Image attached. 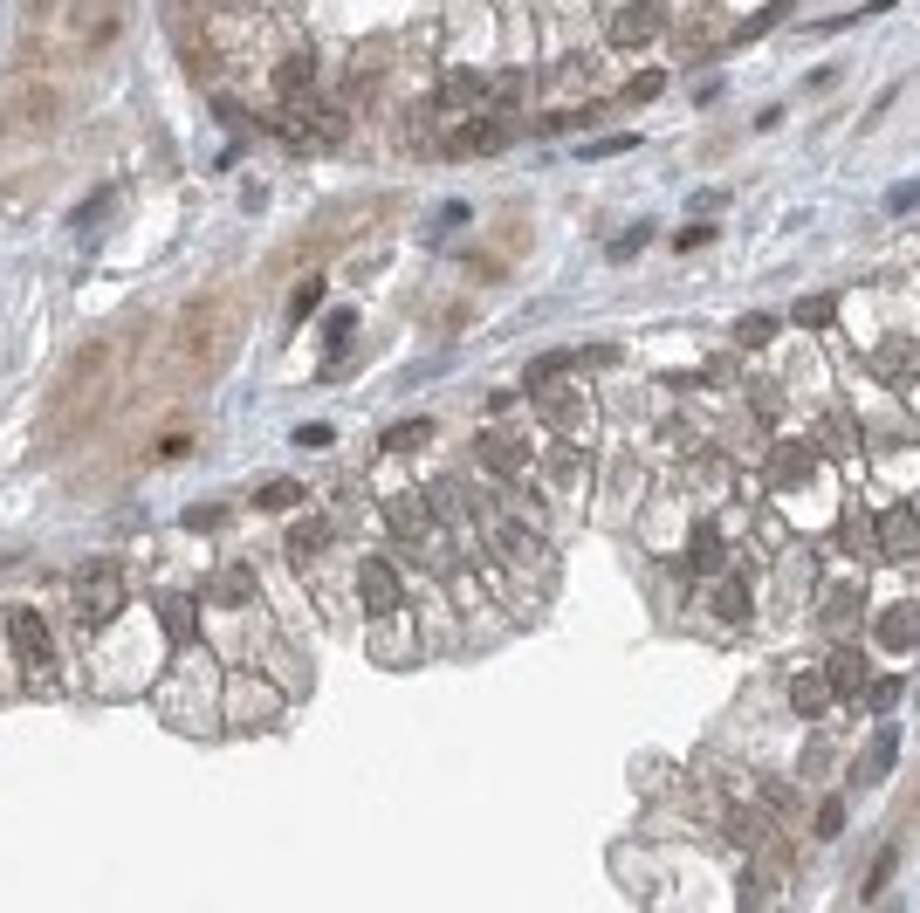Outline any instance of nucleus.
<instances>
[{"mask_svg": "<svg viewBox=\"0 0 920 913\" xmlns=\"http://www.w3.org/2000/svg\"><path fill=\"white\" fill-rule=\"evenodd\" d=\"M234 344H241V309H234L227 296H199L179 324H172V350H166V365L192 385H207L227 371V357Z\"/></svg>", "mask_w": 920, "mask_h": 913, "instance_id": "obj_1", "label": "nucleus"}, {"mask_svg": "<svg viewBox=\"0 0 920 913\" xmlns=\"http://www.w3.org/2000/svg\"><path fill=\"white\" fill-rule=\"evenodd\" d=\"M103 378H110V344H90L83 357H69V371L56 378V399H49V419H56V433L83 426V419L97 413V391H103Z\"/></svg>", "mask_w": 920, "mask_h": 913, "instance_id": "obj_2", "label": "nucleus"}, {"mask_svg": "<svg viewBox=\"0 0 920 913\" xmlns=\"http://www.w3.org/2000/svg\"><path fill=\"white\" fill-rule=\"evenodd\" d=\"M125 564L117 557H97V564H83L76 570V584H69V605H76V618L83 625H110L117 612H125Z\"/></svg>", "mask_w": 920, "mask_h": 913, "instance_id": "obj_3", "label": "nucleus"}, {"mask_svg": "<svg viewBox=\"0 0 920 913\" xmlns=\"http://www.w3.org/2000/svg\"><path fill=\"white\" fill-rule=\"evenodd\" d=\"M8 646H14V659L28 666V681H49L56 646H49V625H42V612H8Z\"/></svg>", "mask_w": 920, "mask_h": 913, "instance_id": "obj_4", "label": "nucleus"}, {"mask_svg": "<svg viewBox=\"0 0 920 913\" xmlns=\"http://www.w3.org/2000/svg\"><path fill=\"white\" fill-rule=\"evenodd\" d=\"M283 714V694L261 681H227V728H268Z\"/></svg>", "mask_w": 920, "mask_h": 913, "instance_id": "obj_5", "label": "nucleus"}, {"mask_svg": "<svg viewBox=\"0 0 920 913\" xmlns=\"http://www.w3.org/2000/svg\"><path fill=\"white\" fill-rule=\"evenodd\" d=\"M398 598H406V591H398V570H392L385 557L357 564V605H365L372 618H398Z\"/></svg>", "mask_w": 920, "mask_h": 913, "instance_id": "obj_6", "label": "nucleus"}, {"mask_svg": "<svg viewBox=\"0 0 920 913\" xmlns=\"http://www.w3.org/2000/svg\"><path fill=\"white\" fill-rule=\"evenodd\" d=\"M474 460H482L495 482H515V474H523V460H530V440L523 433H502V426H488L482 440H474Z\"/></svg>", "mask_w": 920, "mask_h": 913, "instance_id": "obj_7", "label": "nucleus"}, {"mask_svg": "<svg viewBox=\"0 0 920 913\" xmlns=\"http://www.w3.org/2000/svg\"><path fill=\"white\" fill-rule=\"evenodd\" d=\"M872 536H879V557H893V564H913L920 557V515L913 508H887L872 523Z\"/></svg>", "mask_w": 920, "mask_h": 913, "instance_id": "obj_8", "label": "nucleus"}, {"mask_svg": "<svg viewBox=\"0 0 920 913\" xmlns=\"http://www.w3.org/2000/svg\"><path fill=\"white\" fill-rule=\"evenodd\" d=\"M385 523H392L398 543H433L439 529H447V523H433L426 495H392V502H385Z\"/></svg>", "mask_w": 920, "mask_h": 913, "instance_id": "obj_9", "label": "nucleus"}, {"mask_svg": "<svg viewBox=\"0 0 920 913\" xmlns=\"http://www.w3.org/2000/svg\"><path fill=\"white\" fill-rule=\"evenodd\" d=\"M612 49H646L653 42V34L666 28V14L660 8H646V0H632V8H612Z\"/></svg>", "mask_w": 920, "mask_h": 913, "instance_id": "obj_10", "label": "nucleus"}, {"mask_svg": "<svg viewBox=\"0 0 920 913\" xmlns=\"http://www.w3.org/2000/svg\"><path fill=\"white\" fill-rule=\"evenodd\" d=\"M818 474V447L811 440H776L770 447V488H804Z\"/></svg>", "mask_w": 920, "mask_h": 913, "instance_id": "obj_11", "label": "nucleus"}, {"mask_svg": "<svg viewBox=\"0 0 920 913\" xmlns=\"http://www.w3.org/2000/svg\"><path fill=\"white\" fill-rule=\"evenodd\" d=\"M536 399H543L550 426H564V433L591 419V406H584V391H577V385H564V371H556V378H543V385H536Z\"/></svg>", "mask_w": 920, "mask_h": 913, "instance_id": "obj_12", "label": "nucleus"}, {"mask_svg": "<svg viewBox=\"0 0 920 913\" xmlns=\"http://www.w3.org/2000/svg\"><path fill=\"white\" fill-rule=\"evenodd\" d=\"M872 639L887 646V653H913L920 646V605H887L872 618Z\"/></svg>", "mask_w": 920, "mask_h": 913, "instance_id": "obj_13", "label": "nucleus"}, {"mask_svg": "<svg viewBox=\"0 0 920 913\" xmlns=\"http://www.w3.org/2000/svg\"><path fill=\"white\" fill-rule=\"evenodd\" d=\"M56 110H62V97H56L49 83H21V90H8V125H56Z\"/></svg>", "mask_w": 920, "mask_h": 913, "instance_id": "obj_14", "label": "nucleus"}, {"mask_svg": "<svg viewBox=\"0 0 920 913\" xmlns=\"http://www.w3.org/2000/svg\"><path fill=\"white\" fill-rule=\"evenodd\" d=\"M309 83H316V56L309 49H289L275 62V97L283 103H309Z\"/></svg>", "mask_w": 920, "mask_h": 913, "instance_id": "obj_15", "label": "nucleus"}, {"mask_svg": "<svg viewBox=\"0 0 920 913\" xmlns=\"http://www.w3.org/2000/svg\"><path fill=\"white\" fill-rule=\"evenodd\" d=\"M913 371H920V344H907V337L879 344V357H872V378H879V385H913Z\"/></svg>", "mask_w": 920, "mask_h": 913, "instance_id": "obj_16", "label": "nucleus"}, {"mask_svg": "<svg viewBox=\"0 0 920 913\" xmlns=\"http://www.w3.org/2000/svg\"><path fill=\"white\" fill-rule=\"evenodd\" d=\"M824 681H831V694H838V701L859 694V687H865V659H859L852 646H838V653L824 659Z\"/></svg>", "mask_w": 920, "mask_h": 913, "instance_id": "obj_17", "label": "nucleus"}, {"mask_svg": "<svg viewBox=\"0 0 920 913\" xmlns=\"http://www.w3.org/2000/svg\"><path fill=\"white\" fill-rule=\"evenodd\" d=\"M831 701H838V694H831L824 673H797V681H790V707H797V714H811V722H818Z\"/></svg>", "mask_w": 920, "mask_h": 913, "instance_id": "obj_18", "label": "nucleus"}, {"mask_svg": "<svg viewBox=\"0 0 920 913\" xmlns=\"http://www.w3.org/2000/svg\"><path fill=\"white\" fill-rule=\"evenodd\" d=\"M722 564H729V543H722V529H694V543H687V570L714 577Z\"/></svg>", "mask_w": 920, "mask_h": 913, "instance_id": "obj_19", "label": "nucleus"}, {"mask_svg": "<svg viewBox=\"0 0 920 913\" xmlns=\"http://www.w3.org/2000/svg\"><path fill=\"white\" fill-rule=\"evenodd\" d=\"M502 138H508V125H502V117H488V125H467V131H454V151L488 158V151H502Z\"/></svg>", "mask_w": 920, "mask_h": 913, "instance_id": "obj_20", "label": "nucleus"}, {"mask_svg": "<svg viewBox=\"0 0 920 913\" xmlns=\"http://www.w3.org/2000/svg\"><path fill=\"white\" fill-rule=\"evenodd\" d=\"M893 756H900V735H893V728H879L872 748H865V763H859V783H879V776L893 770Z\"/></svg>", "mask_w": 920, "mask_h": 913, "instance_id": "obj_21", "label": "nucleus"}, {"mask_svg": "<svg viewBox=\"0 0 920 913\" xmlns=\"http://www.w3.org/2000/svg\"><path fill=\"white\" fill-rule=\"evenodd\" d=\"M482 97H488V83H482L474 69H454V76H447V90H439V103H447V110H474Z\"/></svg>", "mask_w": 920, "mask_h": 913, "instance_id": "obj_22", "label": "nucleus"}, {"mask_svg": "<svg viewBox=\"0 0 920 913\" xmlns=\"http://www.w3.org/2000/svg\"><path fill=\"white\" fill-rule=\"evenodd\" d=\"M324 543H330V523H316V515H309V523H296V529H289V564H309Z\"/></svg>", "mask_w": 920, "mask_h": 913, "instance_id": "obj_23", "label": "nucleus"}, {"mask_svg": "<svg viewBox=\"0 0 920 913\" xmlns=\"http://www.w3.org/2000/svg\"><path fill=\"white\" fill-rule=\"evenodd\" d=\"M296 502H303V482H261V488H255V508H261V515H289Z\"/></svg>", "mask_w": 920, "mask_h": 913, "instance_id": "obj_24", "label": "nucleus"}, {"mask_svg": "<svg viewBox=\"0 0 920 913\" xmlns=\"http://www.w3.org/2000/svg\"><path fill=\"white\" fill-rule=\"evenodd\" d=\"M214 598H220V605H248V598H255V570H248V564H241V570H220V577H214Z\"/></svg>", "mask_w": 920, "mask_h": 913, "instance_id": "obj_25", "label": "nucleus"}, {"mask_svg": "<svg viewBox=\"0 0 920 913\" xmlns=\"http://www.w3.org/2000/svg\"><path fill=\"white\" fill-rule=\"evenodd\" d=\"M714 612H722L729 625H742V618H749V584H742V577H722V591H714Z\"/></svg>", "mask_w": 920, "mask_h": 913, "instance_id": "obj_26", "label": "nucleus"}, {"mask_svg": "<svg viewBox=\"0 0 920 913\" xmlns=\"http://www.w3.org/2000/svg\"><path fill=\"white\" fill-rule=\"evenodd\" d=\"M426 440H433V419H406V426L385 433V454H413V447H426Z\"/></svg>", "mask_w": 920, "mask_h": 913, "instance_id": "obj_27", "label": "nucleus"}, {"mask_svg": "<svg viewBox=\"0 0 920 913\" xmlns=\"http://www.w3.org/2000/svg\"><path fill=\"white\" fill-rule=\"evenodd\" d=\"M577 482H584V454H577V447H564V454H550V488H564V495H571Z\"/></svg>", "mask_w": 920, "mask_h": 913, "instance_id": "obj_28", "label": "nucleus"}, {"mask_svg": "<svg viewBox=\"0 0 920 913\" xmlns=\"http://www.w3.org/2000/svg\"><path fill=\"white\" fill-rule=\"evenodd\" d=\"M859 605H865V598H859V584H838L831 598H824V625H852Z\"/></svg>", "mask_w": 920, "mask_h": 913, "instance_id": "obj_29", "label": "nucleus"}, {"mask_svg": "<svg viewBox=\"0 0 920 913\" xmlns=\"http://www.w3.org/2000/svg\"><path fill=\"white\" fill-rule=\"evenodd\" d=\"M790 316H797V324H804V330H831V316H838V296H804V302H797Z\"/></svg>", "mask_w": 920, "mask_h": 913, "instance_id": "obj_30", "label": "nucleus"}, {"mask_svg": "<svg viewBox=\"0 0 920 913\" xmlns=\"http://www.w3.org/2000/svg\"><path fill=\"white\" fill-rule=\"evenodd\" d=\"M776 330H783L776 316H742V324H735V344H742V350H763Z\"/></svg>", "mask_w": 920, "mask_h": 913, "instance_id": "obj_31", "label": "nucleus"}, {"mask_svg": "<svg viewBox=\"0 0 920 913\" xmlns=\"http://www.w3.org/2000/svg\"><path fill=\"white\" fill-rule=\"evenodd\" d=\"M530 83H536L530 69H508V76H495V103H523V97H530Z\"/></svg>", "mask_w": 920, "mask_h": 913, "instance_id": "obj_32", "label": "nucleus"}, {"mask_svg": "<svg viewBox=\"0 0 920 913\" xmlns=\"http://www.w3.org/2000/svg\"><path fill=\"white\" fill-rule=\"evenodd\" d=\"M350 337H357V316H350V309H337V316H330V330H324V344H330V365L344 357V344H350Z\"/></svg>", "mask_w": 920, "mask_h": 913, "instance_id": "obj_33", "label": "nucleus"}, {"mask_svg": "<svg viewBox=\"0 0 920 913\" xmlns=\"http://www.w3.org/2000/svg\"><path fill=\"white\" fill-rule=\"evenodd\" d=\"M166 632H172L179 646L192 639V598H166Z\"/></svg>", "mask_w": 920, "mask_h": 913, "instance_id": "obj_34", "label": "nucleus"}, {"mask_svg": "<svg viewBox=\"0 0 920 913\" xmlns=\"http://www.w3.org/2000/svg\"><path fill=\"white\" fill-rule=\"evenodd\" d=\"M316 302H324V282H316V275H309V282H303V289L289 296V324H309V309H316Z\"/></svg>", "mask_w": 920, "mask_h": 913, "instance_id": "obj_35", "label": "nucleus"}, {"mask_svg": "<svg viewBox=\"0 0 920 913\" xmlns=\"http://www.w3.org/2000/svg\"><path fill=\"white\" fill-rule=\"evenodd\" d=\"M660 90H666V76H660V69H646V76H632V83H625V97H632V103H653Z\"/></svg>", "mask_w": 920, "mask_h": 913, "instance_id": "obj_36", "label": "nucleus"}, {"mask_svg": "<svg viewBox=\"0 0 920 913\" xmlns=\"http://www.w3.org/2000/svg\"><path fill=\"white\" fill-rule=\"evenodd\" d=\"M893 859H900L893 845H887V852H879V859H872V872H865V900H879V886H887V880H893Z\"/></svg>", "mask_w": 920, "mask_h": 913, "instance_id": "obj_37", "label": "nucleus"}, {"mask_svg": "<svg viewBox=\"0 0 920 913\" xmlns=\"http://www.w3.org/2000/svg\"><path fill=\"white\" fill-rule=\"evenodd\" d=\"M845 831V797H824V811H818V838H838Z\"/></svg>", "mask_w": 920, "mask_h": 913, "instance_id": "obj_38", "label": "nucleus"}, {"mask_svg": "<svg viewBox=\"0 0 920 913\" xmlns=\"http://www.w3.org/2000/svg\"><path fill=\"white\" fill-rule=\"evenodd\" d=\"M893 701H900V681H872V687H865V707H872V714H887Z\"/></svg>", "mask_w": 920, "mask_h": 913, "instance_id": "obj_39", "label": "nucleus"}, {"mask_svg": "<svg viewBox=\"0 0 920 913\" xmlns=\"http://www.w3.org/2000/svg\"><path fill=\"white\" fill-rule=\"evenodd\" d=\"M571 365H577V371H605V365H619V350H605V344H597V350H577Z\"/></svg>", "mask_w": 920, "mask_h": 913, "instance_id": "obj_40", "label": "nucleus"}, {"mask_svg": "<svg viewBox=\"0 0 920 913\" xmlns=\"http://www.w3.org/2000/svg\"><path fill=\"white\" fill-rule=\"evenodd\" d=\"M646 234H653V227H625V234H619V241H612V261H625L632 248H646Z\"/></svg>", "mask_w": 920, "mask_h": 913, "instance_id": "obj_41", "label": "nucleus"}, {"mask_svg": "<svg viewBox=\"0 0 920 913\" xmlns=\"http://www.w3.org/2000/svg\"><path fill=\"white\" fill-rule=\"evenodd\" d=\"M824 447H831V454H852V426L831 419V426H824Z\"/></svg>", "mask_w": 920, "mask_h": 913, "instance_id": "obj_42", "label": "nucleus"}]
</instances>
